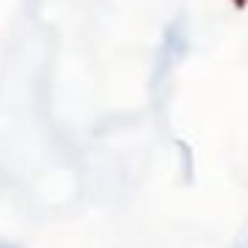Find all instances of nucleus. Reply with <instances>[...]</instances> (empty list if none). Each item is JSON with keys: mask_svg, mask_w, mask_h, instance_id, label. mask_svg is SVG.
Here are the masks:
<instances>
[{"mask_svg": "<svg viewBox=\"0 0 248 248\" xmlns=\"http://www.w3.org/2000/svg\"><path fill=\"white\" fill-rule=\"evenodd\" d=\"M0 248H27V245L18 239H9V236H0Z\"/></svg>", "mask_w": 248, "mask_h": 248, "instance_id": "nucleus-1", "label": "nucleus"}, {"mask_svg": "<svg viewBox=\"0 0 248 248\" xmlns=\"http://www.w3.org/2000/svg\"><path fill=\"white\" fill-rule=\"evenodd\" d=\"M236 6H239V9H242V0H236Z\"/></svg>", "mask_w": 248, "mask_h": 248, "instance_id": "nucleus-2", "label": "nucleus"}]
</instances>
